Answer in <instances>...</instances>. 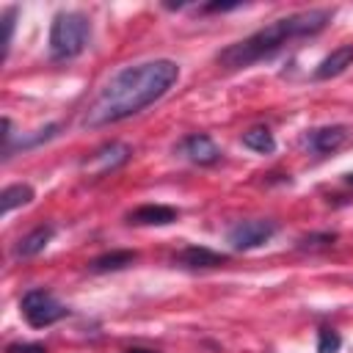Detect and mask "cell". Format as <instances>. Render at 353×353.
<instances>
[{
	"instance_id": "obj_1",
	"label": "cell",
	"mask_w": 353,
	"mask_h": 353,
	"mask_svg": "<svg viewBox=\"0 0 353 353\" xmlns=\"http://www.w3.org/2000/svg\"><path fill=\"white\" fill-rule=\"evenodd\" d=\"M179 80V63L168 58L143 61L135 66H124L116 72L94 97V102L85 108L83 127H108L116 121H124L160 97L168 94V88Z\"/></svg>"
},
{
	"instance_id": "obj_2",
	"label": "cell",
	"mask_w": 353,
	"mask_h": 353,
	"mask_svg": "<svg viewBox=\"0 0 353 353\" xmlns=\"http://www.w3.org/2000/svg\"><path fill=\"white\" fill-rule=\"evenodd\" d=\"M331 19H334V8H309V11L281 17L270 25L254 30L243 41H234L226 50H221L218 63L226 66V69H245L256 61H265V58L276 55L284 44H290L295 39L317 36L320 30H325L331 25Z\"/></svg>"
},
{
	"instance_id": "obj_3",
	"label": "cell",
	"mask_w": 353,
	"mask_h": 353,
	"mask_svg": "<svg viewBox=\"0 0 353 353\" xmlns=\"http://www.w3.org/2000/svg\"><path fill=\"white\" fill-rule=\"evenodd\" d=\"M91 39V19L83 11H58L50 25V58L63 63L77 58Z\"/></svg>"
},
{
	"instance_id": "obj_4",
	"label": "cell",
	"mask_w": 353,
	"mask_h": 353,
	"mask_svg": "<svg viewBox=\"0 0 353 353\" xmlns=\"http://www.w3.org/2000/svg\"><path fill=\"white\" fill-rule=\"evenodd\" d=\"M19 309H22V317L28 320V325H33V328H47L69 314V309L44 287L28 290L19 298Z\"/></svg>"
},
{
	"instance_id": "obj_5",
	"label": "cell",
	"mask_w": 353,
	"mask_h": 353,
	"mask_svg": "<svg viewBox=\"0 0 353 353\" xmlns=\"http://www.w3.org/2000/svg\"><path fill=\"white\" fill-rule=\"evenodd\" d=\"M132 160V146L124 141H108L102 146H97L88 157L80 160V171L85 176H108L113 171H119L121 165H127Z\"/></svg>"
},
{
	"instance_id": "obj_6",
	"label": "cell",
	"mask_w": 353,
	"mask_h": 353,
	"mask_svg": "<svg viewBox=\"0 0 353 353\" xmlns=\"http://www.w3.org/2000/svg\"><path fill=\"white\" fill-rule=\"evenodd\" d=\"M276 221L270 218H251V221H240L229 229V243L234 251H251L265 245L273 234H276Z\"/></svg>"
},
{
	"instance_id": "obj_7",
	"label": "cell",
	"mask_w": 353,
	"mask_h": 353,
	"mask_svg": "<svg viewBox=\"0 0 353 353\" xmlns=\"http://www.w3.org/2000/svg\"><path fill=\"white\" fill-rule=\"evenodd\" d=\"M350 132L345 124H325V127H314V130H306L303 135V143L309 152L314 154H331L336 149H342L347 143Z\"/></svg>"
},
{
	"instance_id": "obj_8",
	"label": "cell",
	"mask_w": 353,
	"mask_h": 353,
	"mask_svg": "<svg viewBox=\"0 0 353 353\" xmlns=\"http://www.w3.org/2000/svg\"><path fill=\"white\" fill-rule=\"evenodd\" d=\"M179 152H182L190 163H196V165H215V163L221 160V154H223L221 146H218L207 132H193V135L182 138Z\"/></svg>"
},
{
	"instance_id": "obj_9",
	"label": "cell",
	"mask_w": 353,
	"mask_h": 353,
	"mask_svg": "<svg viewBox=\"0 0 353 353\" xmlns=\"http://www.w3.org/2000/svg\"><path fill=\"white\" fill-rule=\"evenodd\" d=\"M226 262H229L226 254H218V251L204 248V245H188L179 254H174V265L188 268V270H210V268H221Z\"/></svg>"
},
{
	"instance_id": "obj_10",
	"label": "cell",
	"mask_w": 353,
	"mask_h": 353,
	"mask_svg": "<svg viewBox=\"0 0 353 353\" xmlns=\"http://www.w3.org/2000/svg\"><path fill=\"white\" fill-rule=\"evenodd\" d=\"M176 218H179V210L168 204H141L132 212H127V223L132 226H168Z\"/></svg>"
},
{
	"instance_id": "obj_11",
	"label": "cell",
	"mask_w": 353,
	"mask_h": 353,
	"mask_svg": "<svg viewBox=\"0 0 353 353\" xmlns=\"http://www.w3.org/2000/svg\"><path fill=\"white\" fill-rule=\"evenodd\" d=\"M347 66H353V44H342L336 50H331L314 69V80H331L336 74H342Z\"/></svg>"
},
{
	"instance_id": "obj_12",
	"label": "cell",
	"mask_w": 353,
	"mask_h": 353,
	"mask_svg": "<svg viewBox=\"0 0 353 353\" xmlns=\"http://www.w3.org/2000/svg\"><path fill=\"white\" fill-rule=\"evenodd\" d=\"M52 234H55V229H52L50 223H41V226L30 229V232L14 245V256H19V259H30V256L41 254V251L47 248V243L52 240Z\"/></svg>"
},
{
	"instance_id": "obj_13",
	"label": "cell",
	"mask_w": 353,
	"mask_h": 353,
	"mask_svg": "<svg viewBox=\"0 0 353 353\" xmlns=\"http://www.w3.org/2000/svg\"><path fill=\"white\" fill-rule=\"evenodd\" d=\"M33 196H36V190H33L28 182H14V185H8V188L0 193V212L8 215L14 207H25V204H30Z\"/></svg>"
},
{
	"instance_id": "obj_14",
	"label": "cell",
	"mask_w": 353,
	"mask_h": 353,
	"mask_svg": "<svg viewBox=\"0 0 353 353\" xmlns=\"http://www.w3.org/2000/svg\"><path fill=\"white\" fill-rule=\"evenodd\" d=\"M135 259H138L135 251H108L91 262V270L94 273H110V270H121V268L132 265Z\"/></svg>"
},
{
	"instance_id": "obj_15",
	"label": "cell",
	"mask_w": 353,
	"mask_h": 353,
	"mask_svg": "<svg viewBox=\"0 0 353 353\" xmlns=\"http://www.w3.org/2000/svg\"><path fill=\"white\" fill-rule=\"evenodd\" d=\"M243 146L256 152V154H270L276 149V138L268 127H251L243 132Z\"/></svg>"
},
{
	"instance_id": "obj_16",
	"label": "cell",
	"mask_w": 353,
	"mask_h": 353,
	"mask_svg": "<svg viewBox=\"0 0 353 353\" xmlns=\"http://www.w3.org/2000/svg\"><path fill=\"white\" fill-rule=\"evenodd\" d=\"M342 347V336L334 328H323L317 334V353H339Z\"/></svg>"
},
{
	"instance_id": "obj_17",
	"label": "cell",
	"mask_w": 353,
	"mask_h": 353,
	"mask_svg": "<svg viewBox=\"0 0 353 353\" xmlns=\"http://www.w3.org/2000/svg\"><path fill=\"white\" fill-rule=\"evenodd\" d=\"M336 240L334 232H323V234H309V237H301L298 245L301 248H323V245H331Z\"/></svg>"
},
{
	"instance_id": "obj_18",
	"label": "cell",
	"mask_w": 353,
	"mask_h": 353,
	"mask_svg": "<svg viewBox=\"0 0 353 353\" xmlns=\"http://www.w3.org/2000/svg\"><path fill=\"white\" fill-rule=\"evenodd\" d=\"M14 17H17V6L6 8V14H3V22H6V39H3L6 55H8V50H11V41H14Z\"/></svg>"
},
{
	"instance_id": "obj_19",
	"label": "cell",
	"mask_w": 353,
	"mask_h": 353,
	"mask_svg": "<svg viewBox=\"0 0 353 353\" xmlns=\"http://www.w3.org/2000/svg\"><path fill=\"white\" fill-rule=\"evenodd\" d=\"M8 353H44L41 345H8Z\"/></svg>"
},
{
	"instance_id": "obj_20",
	"label": "cell",
	"mask_w": 353,
	"mask_h": 353,
	"mask_svg": "<svg viewBox=\"0 0 353 353\" xmlns=\"http://www.w3.org/2000/svg\"><path fill=\"white\" fill-rule=\"evenodd\" d=\"M232 8H240V3H210V6H201V11H232Z\"/></svg>"
},
{
	"instance_id": "obj_21",
	"label": "cell",
	"mask_w": 353,
	"mask_h": 353,
	"mask_svg": "<svg viewBox=\"0 0 353 353\" xmlns=\"http://www.w3.org/2000/svg\"><path fill=\"white\" fill-rule=\"evenodd\" d=\"M124 353H154V350H143V347H127Z\"/></svg>"
},
{
	"instance_id": "obj_22",
	"label": "cell",
	"mask_w": 353,
	"mask_h": 353,
	"mask_svg": "<svg viewBox=\"0 0 353 353\" xmlns=\"http://www.w3.org/2000/svg\"><path fill=\"white\" fill-rule=\"evenodd\" d=\"M345 179H347V182H350V185H353V174H347V176H345Z\"/></svg>"
}]
</instances>
